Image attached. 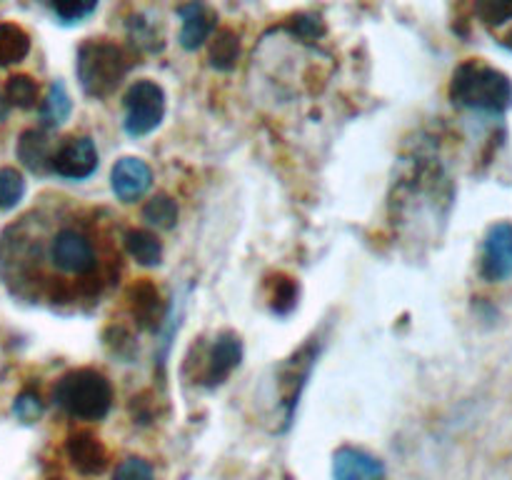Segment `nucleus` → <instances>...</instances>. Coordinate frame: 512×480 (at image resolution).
Listing matches in <instances>:
<instances>
[{"label":"nucleus","mask_w":512,"mask_h":480,"mask_svg":"<svg viewBox=\"0 0 512 480\" xmlns=\"http://www.w3.org/2000/svg\"><path fill=\"white\" fill-rule=\"evenodd\" d=\"M450 100L473 113L503 115L512 108V80L483 60H468L453 73Z\"/></svg>","instance_id":"f257e3e1"},{"label":"nucleus","mask_w":512,"mask_h":480,"mask_svg":"<svg viewBox=\"0 0 512 480\" xmlns=\"http://www.w3.org/2000/svg\"><path fill=\"white\" fill-rule=\"evenodd\" d=\"M130 70V58L110 40H85L75 55V75L90 98H108Z\"/></svg>","instance_id":"f03ea898"},{"label":"nucleus","mask_w":512,"mask_h":480,"mask_svg":"<svg viewBox=\"0 0 512 480\" xmlns=\"http://www.w3.org/2000/svg\"><path fill=\"white\" fill-rule=\"evenodd\" d=\"M53 400L78 420H103L113 405V385L93 368L70 370L55 383Z\"/></svg>","instance_id":"7ed1b4c3"},{"label":"nucleus","mask_w":512,"mask_h":480,"mask_svg":"<svg viewBox=\"0 0 512 480\" xmlns=\"http://www.w3.org/2000/svg\"><path fill=\"white\" fill-rule=\"evenodd\" d=\"M123 128L130 138L153 133L165 118V90L155 80H135L125 90Z\"/></svg>","instance_id":"20e7f679"},{"label":"nucleus","mask_w":512,"mask_h":480,"mask_svg":"<svg viewBox=\"0 0 512 480\" xmlns=\"http://www.w3.org/2000/svg\"><path fill=\"white\" fill-rule=\"evenodd\" d=\"M50 260L65 275H88L95 268V248L88 235L73 228H63L55 233L50 243Z\"/></svg>","instance_id":"39448f33"},{"label":"nucleus","mask_w":512,"mask_h":480,"mask_svg":"<svg viewBox=\"0 0 512 480\" xmlns=\"http://www.w3.org/2000/svg\"><path fill=\"white\" fill-rule=\"evenodd\" d=\"M480 273L490 283H503L512 278V223L490 225L483 240V260Z\"/></svg>","instance_id":"423d86ee"},{"label":"nucleus","mask_w":512,"mask_h":480,"mask_svg":"<svg viewBox=\"0 0 512 480\" xmlns=\"http://www.w3.org/2000/svg\"><path fill=\"white\" fill-rule=\"evenodd\" d=\"M50 170L65 180H85L98 170V148L90 138H70L53 153Z\"/></svg>","instance_id":"0eeeda50"},{"label":"nucleus","mask_w":512,"mask_h":480,"mask_svg":"<svg viewBox=\"0 0 512 480\" xmlns=\"http://www.w3.org/2000/svg\"><path fill=\"white\" fill-rule=\"evenodd\" d=\"M180 15V45L185 50H198L213 38L218 28V13L205 0H190L178 10Z\"/></svg>","instance_id":"6e6552de"},{"label":"nucleus","mask_w":512,"mask_h":480,"mask_svg":"<svg viewBox=\"0 0 512 480\" xmlns=\"http://www.w3.org/2000/svg\"><path fill=\"white\" fill-rule=\"evenodd\" d=\"M153 185V173H150L148 163L140 158H120L113 165V173H110V188H113L115 198L123 200V203H135V200L143 198L145 193Z\"/></svg>","instance_id":"1a4fd4ad"},{"label":"nucleus","mask_w":512,"mask_h":480,"mask_svg":"<svg viewBox=\"0 0 512 480\" xmlns=\"http://www.w3.org/2000/svg\"><path fill=\"white\" fill-rule=\"evenodd\" d=\"M243 360V343L235 333L225 330L215 338L213 348H210L208 363H205V373H203V383L208 388H215V385L225 383L230 378L235 368Z\"/></svg>","instance_id":"9d476101"},{"label":"nucleus","mask_w":512,"mask_h":480,"mask_svg":"<svg viewBox=\"0 0 512 480\" xmlns=\"http://www.w3.org/2000/svg\"><path fill=\"white\" fill-rule=\"evenodd\" d=\"M333 480H385V465L368 450L345 445L333 455Z\"/></svg>","instance_id":"9b49d317"},{"label":"nucleus","mask_w":512,"mask_h":480,"mask_svg":"<svg viewBox=\"0 0 512 480\" xmlns=\"http://www.w3.org/2000/svg\"><path fill=\"white\" fill-rule=\"evenodd\" d=\"M68 458L73 463V468L83 475H98L103 473L105 465H108V450L105 445L95 438L88 430H78V433H70L68 443Z\"/></svg>","instance_id":"f8f14e48"},{"label":"nucleus","mask_w":512,"mask_h":480,"mask_svg":"<svg viewBox=\"0 0 512 480\" xmlns=\"http://www.w3.org/2000/svg\"><path fill=\"white\" fill-rule=\"evenodd\" d=\"M130 313H133L135 323L145 330H153L160 320H165L163 300H160V290L155 288L150 280H140L130 288Z\"/></svg>","instance_id":"ddd939ff"},{"label":"nucleus","mask_w":512,"mask_h":480,"mask_svg":"<svg viewBox=\"0 0 512 480\" xmlns=\"http://www.w3.org/2000/svg\"><path fill=\"white\" fill-rule=\"evenodd\" d=\"M53 140L45 130H25L18 140V160L30 173H48L53 163Z\"/></svg>","instance_id":"4468645a"},{"label":"nucleus","mask_w":512,"mask_h":480,"mask_svg":"<svg viewBox=\"0 0 512 480\" xmlns=\"http://www.w3.org/2000/svg\"><path fill=\"white\" fill-rule=\"evenodd\" d=\"M125 250L135 263L145 265V268H155L163 260V243L158 240V235L143 228L125 233Z\"/></svg>","instance_id":"2eb2a0df"},{"label":"nucleus","mask_w":512,"mask_h":480,"mask_svg":"<svg viewBox=\"0 0 512 480\" xmlns=\"http://www.w3.org/2000/svg\"><path fill=\"white\" fill-rule=\"evenodd\" d=\"M240 60V38L235 30L220 28L215 30L213 40H210V65L220 73H228L238 65Z\"/></svg>","instance_id":"dca6fc26"},{"label":"nucleus","mask_w":512,"mask_h":480,"mask_svg":"<svg viewBox=\"0 0 512 480\" xmlns=\"http://www.w3.org/2000/svg\"><path fill=\"white\" fill-rule=\"evenodd\" d=\"M70 110H73V100H70L68 90L60 80L50 83L48 95L40 103V120H43V128H58L65 120L70 118Z\"/></svg>","instance_id":"f3484780"},{"label":"nucleus","mask_w":512,"mask_h":480,"mask_svg":"<svg viewBox=\"0 0 512 480\" xmlns=\"http://www.w3.org/2000/svg\"><path fill=\"white\" fill-rule=\"evenodd\" d=\"M30 53V35L15 23H0V68L20 63Z\"/></svg>","instance_id":"a211bd4d"},{"label":"nucleus","mask_w":512,"mask_h":480,"mask_svg":"<svg viewBox=\"0 0 512 480\" xmlns=\"http://www.w3.org/2000/svg\"><path fill=\"white\" fill-rule=\"evenodd\" d=\"M143 220L148 225H153V228L170 230L175 223H178V205H175V200L170 198V195L165 193L153 195V198L145 203Z\"/></svg>","instance_id":"6ab92c4d"},{"label":"nucleus","mask_w":512,"mask_h":480,"mask_svg":"<svg viewBox=\"0 0 512 480\" xmlns=\"http://www.w3.org/2000/svg\"><path fill=\"white\" fill-rule=\"evenodd\" d=\"M53 10L55 18L63 25H75L88 20L98 8V0H38Z\"/></svg>","instance_id":"aec40b11"},{"label":"nucleus","mask_w":512,"mask_h":480,"mask_svg":"<svg viewBox=\"0 0 512 480\" xmlns=\"http://www.w3.org/2000/svg\"><path fill=\"white\" fill-rule=\"evenodd\" d=\"M3 98L8 100V105H15L20 110L35 108L38 105V83L30 75H13L5 83Z\"/></svg>","instance_id":"412c9836"},{"label":"nucleus","mask_w":512,"mask_h":480,"mask_svg":"<svg viewBox=\"0 0 512 480\" xmlns=\"http://www.w3.org/2000/svg\"><path fill=\"white\" fill-rule=\"evenodd\" d=\"M475 13L490 30L512 28V0H475Z\"/></svg>","instance_id":"4be33fe9"},{"label":"nucleus","mask_w":512,"mask_h":480,"mask_svg":"<svg viewBox=\"0 0 512 480\" xmlns=\"http://www.w3.org/2000/svg\"><path fill=\"white\" fill-rule=\"evenodd\" d=\"M298 303V283L288 275H275L270 280V310L278 315H288Z\"/></svg>","instance_id":"5701e85b"},{"label":"nucleus","mask_w":512,"mask_h":480,"mask_svg":"<svg viewBox=\"0 0 512 480\" xmlns=\"http://www.w3.org/2000/svg\"><path fill=\"white\" fill-rule=\"evenodd\" d=\"M25 195V178L15 168H0V210H13Z\"/></svg>","instance_id":"b1692460"},{"label":"nucleus","mask_w":512,"mask_h":480,"mask_svg":"<svg viewBox=\"0 0 512 480\" xmlns=\"http://www.w3.org/2000/svg\"><path fill=\"white\" fill-rule=\"evenodd\" d=\"M13 413L15 418L23 420V423H35V420L43 415V400L35 390H23V393L15 398L13 403Z\"/></svg>","instance_id":"393cba45"},{"label":"nucleus","mask_w":512,"mask_h":480,"mask_svg":"<svg viewBox=\"0 0 512 480\" xmlns=\"http://www.w3.org/2000/svg\"><path fill=\"white\" fill-rule=\"evenodd\" d=\"M113 480H153V468L143 458H125L115 468Z\"/></svg>","instance_id":"a878e982"},{"label":"nucleus","mask_w":512,"mask_h":480,"mask_svg":"<svg viewBox=\"0 0 512 480\" xmlns=\"http://www.w3.org/2000/svg\"><path fill=\"white\" fill-rule=\"evenodd\" d=\"M290 30H293L298 38L303 40H315L320 38V35L325 33V23L320 15H313V13H305V15H295L293 23H290Z\"/></svg>","instance_id":"bb28decb"},{"label":"nucleus","mask_w":512,"mask_h":480,"mask_svg":"<svg viewBox=\"0 0 512 480\" xmlns=\"http://www.w3.org/2000/svg\"><path fill=\"white\" fill-rule=\"evenodd\" d=\"M8 110H10V105H8V100L3 98V95H0V123H3L5 118H8Z\"/></svg>","instance_id":"cd10ccee"}]
</instances>
